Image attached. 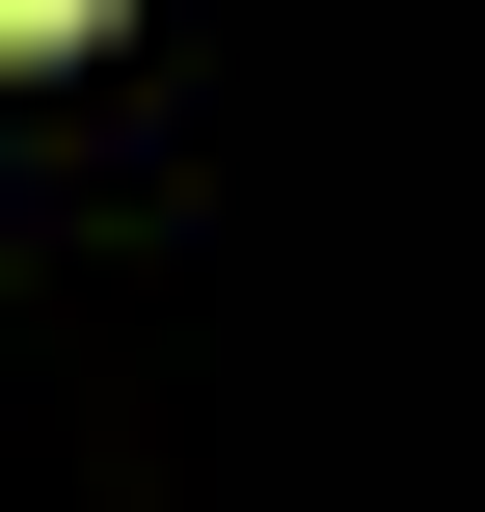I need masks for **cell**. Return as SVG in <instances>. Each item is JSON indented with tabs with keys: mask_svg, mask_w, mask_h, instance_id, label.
Masks as SVG:
<instances>
[{
	"mask_svg": "<svg viewBox=\"0 0 485 512\" xmlns=\"http://www.w3.org/2000/svg\"><path fill=\"white\" fill-rule=\"evenodd\" d=\"M81 27H108V0H0V54H81Z\"/></svg>",
	"mask_w": 485,
	"mask_h": 512,
	"instance_id": "obj_1",
	"label": "cell"
}]
</instances>
